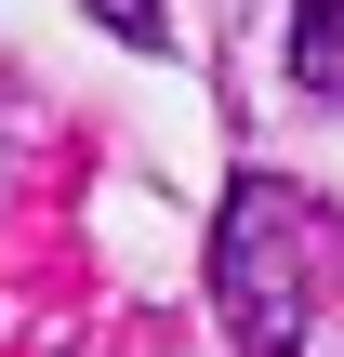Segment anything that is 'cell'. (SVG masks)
I'll return each instance as SVG.
<instances>
[{
  "label": "cell",
  "instance_id": "6da1fadb",
  "mask_svg": "<svg viewBox=\"0 0 344 357\" xmlns=\"http://www.w3.org/2000/svg\"><path fill=\"white\" fill-rule=\"evenodd\" d=\"M212 291H225V331L252 357H292L318 318V212L278 185V172H239L225 185V225H212Z\"/></svg>",
  "mask_w": 344,
  "mask_h": 357
},
{
  "label": "cell",
  "instance_id": "3957f363",
  "mask_svg": "<svg viewBox=\"0 0 344 357\" xmlns=\"http://www.w3.org/2000/svg\"><path fill=\"white\" fill-rule=\"evenodd\" d=\"M93 13H106L119 40H146V53H159V0H93Z\"/></svg>",
  "mask_w": 344,
  "mask_h": 357
},
{
  "label": "cell",
  "instance_id": "7a4b0ae2",
  "mask_svg": "<svg viewBox=\"0 0 344 357\" xmlns=\"http://www.w3.org/2000/svg\"><path fill=\"white\" fill-rule=\"evenodd\" d=\"M292 79L305 93H344V0H305L292 13Z\"/></svg>",
  "mask_w": 344,
  "mask_h": 357
}]
</instances>
